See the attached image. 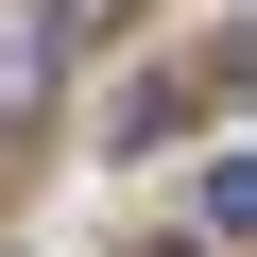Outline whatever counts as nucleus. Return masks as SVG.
Listing matches in <instances>:
<instances>
[{
  "label": "nucleus",
  "mask_w": 257,
  "mask_h": 257,
  "mask_svg": "<svg viewBox=\"0 0 257 257\" xmlns=\"http://www.w3.org/2000/svg\"><path fill=\"white\" fill-rule=\"evenodd\" d=\"M52 86H69V18L52 0H0V138L52 120Z\"/></svg>",
  "instance_id": "obj_1"
},
{
  "label": "nucleus",
  "mask_w": 257,
  "mask_h": 257,
  "mask_svg": "<svg viewBox=\"0 0 257 257\" xmlns=\"http://www.w3.org/2000/svg\"><path fill=\"white\" fill-rule=\"evenodd\" d=\"M240 223H257V155L223 138V155H206V240H240Z\"/></svg>",
  "instance_id": "obj_2"
}]
</instances>
